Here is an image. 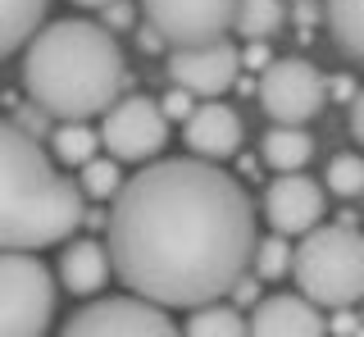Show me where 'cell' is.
Returning a JSON list of instances; mask_svg holds the SVG:
<instances>
[{
	"label": "cell",
	"instance_id": "6da1fadb",
	"mask_svg": "<svg viewBox=\"0 0 364 337\" xmlns=\"http://www.w3.org/2000/svg\"><path fill=\"white\" fill-rule=\"evenodd\" d=\"M109 228V274L132 296L164 310L219 301L255 251V200L210 160H159L119 183Z\"/></svg>",
	"mask_w": 364,
	"mask_h": 337
},
{
	"label": "cell",
	"instance_id": "7a4b0ae2",
	"mask_svg": "<svg viewBox=\"0 0 364 337\" xmlns=\"http://www.w3.org/2000/svg\"><path fill=\"white\" fill-rule=\"evenodd\" d=\"M123 77L128 64L114 32L87 18L46 23L23 46V87L41 114L60 123H87L109 109L123 92Z\"/></svg>",
	"mask_w": 364,
	"mask_h": 337
},
{
	"label": "cell",
	"instance_id": "3957f363",
	"mask_svg": "<svg viewBox=\"0 0 364 337\" xmlns=\"http://www.w3.org/2000/svg\"><path fill=\"white\" fill-rule=\"evenodd\" d=\"M82 192L55 168L32 132L0 119V251H41L73 237Z\"/></svg>",
	"mask_w": 364,
	"mask_h": 337
},
{
	"label": "cell",
	"instance_id": "277c9868",
	"mask_svg": "<svg viewBox=\"0 0 364 337\" xmlns=\"http://www.w3.org/2000/svg\"><path fill=\"white\" fill-rule=\"evenodd\" d=\"M291 274L305 301L318 310H341L355 306L364 291V242L346 223H328V228L301 232V246L291 251Z\"/></svg>",
	"mask_w": 364,
	"mask_h": 337
},
{
	"label": "cell",
	"instance_id": "5b68a950",
	"mask_svg": "<svg viewBox=\"0 0 364 337\" xmlns=\"http://www.w3.org/2000/svg\"><path fill=\"white\" fill-rule=\"evenodd\" d=\"M55 319V278L37 255L0 251V337H46Z\"/></svg>",
	"mask_w": 364,
	"mask_h": 337
},
{
	"label": "cell",
	"instance_id": "8992f818",
	"mask_svg": "<svg viewBox=\"0 0 364 337\" xmlns=\"http://www.w3.org/2000/svg\"><path fill=\"white\" fill-rule=\"evenodd\" d=\"M259 105L273 123L282 128H301L310 123L318 109H323V73L314 69L310 60H269L264 73H259Z\"/></svg>",
	"mask_w": 364,
	"mask_h": 337
},
{
	"label": "cell",
	"instance_id": "52a82bcc",
	"mask_svg": "<svg viewBox=\"0 0 364 337\" xmlns=\"http://www.w3.org/2000/svg\"><path fill=\"white\" fill-rule=\"evenodd\" d=\"M60 337H182L164 306H151L141 296H109L91 301L64 323Z\"/></svg>",
	"mask_w": 364,
	"mask_h": 337
},
{
	"label": "cell",
	"instance_id": "ba28073f",
	"mask_svg": "<svg viewBox=\"0 0 364 337\" xmlns=\"http://www.w3.org/2000/svg\"><path fill=\"white\" fill-rule=\"evenodd\" d=\"M100 141L109 146V160L119 164H146L164 151L168 141V119L159 114V105L151 96H128L114 100L100 123Z\"/></svg>",
	"mask_w": 364,
	"mask_h": 337
},
{
	"label": "cell",
	"instance_id": "9c48e42d",
	"mask_svg": "<svg viewBox=\"0 0 364 337\" xmlns=\"http://www.w3.org/2000/svg\"><path fill=\"white\" fill-rule=\"evenodd\" d=\"M164 73L187 96H223L237 82V73H242V50L228 37L196 41V46H173L164 60Z\"/></svg>",
	"mask_w": 364,
	"mask_h": 337
},
{
	"label": "cell",
	"instance_id": "30bf717a",
	"mask_svg": "<svg viewBox=\"0 0 364 337\" xmlns=\"http://www.w3.org/2000/svg\"><path fill=\"white\" fill-rule=\"evenodd\" d=\"M141 9L164 46H196L232 28V0H141Z\"/></svg>",
	"mask_w": 364,
	"mask_h": 337
},
{
	"label": "cell",
	"instance_id": "8fae6325",
	"mask_svg": "<svg viewBox=\"0 0 364 337\" xmlns=\"http://www.w3.org/2000/svg\"><path fill=\"white\" fill-rule=\"evenodd\" d=\"M264 219L282 237H301L323 219V187L305 173H282L264 192Z\"/></svg>",
	"mask_w": 364,
	"mask_h": 337
},
{
	"label": "cell",
	"instance_id": "7c38bea8",
	"mask_svg": "<svg viewBox=\"0 0 364 337\" xmlns=\"http://www.w3.org/2000/svg\"><path fill=\"white\" fill-rule=\"evenodd\" d=\"M246 337H328V319L314 301L278 291L255 301V314L246 319Z\"/></svg>",
	"mask_w": 364,
	"mask_h": 337
},
{
	"label": "cell",
	"instance_id": "4fadbf2b",
	"mask_svg": "<svg viewBox=\"0 0 364 337\" xmlns=\"http://www.w3.org/2000/svg\"><path fill=\"white\" fill-rule=\"evenodd\" d=\"M182 128H187L191 155H196V160H210V164L237 155V146H242V119H237V109L223 105V100L196 105L187 119H182Z\"/></svg>",
	"mask_w": 364,
	"mask_h": 337
},
{
	"label": "cell",
	"instance_id": "5bb4252c",
	"mask_svg": "<svg viewBox=\"0 0 364 337\" xmlns=\"http://www.w3.org/2000/svg\"><path fill=\"white\" fill-rule=\"evenodd\" d=\"M109 278V255L100 242H73L68 251L60 255V283L68 291H77V296H91V291H100Z\"/></svg>",
	"mask_w": 364,
	"mask_h": 337
},
{
	"label": "cell",
	"instance_id": "9a60e30c",
	"mask_svg": "<svg viewBox=\"0 0 364 337\" xmlns=\"http://www.w3.org/2000/svg\"><path fill=\"white\" fill-rule=\"evenodd\" d=\"M50 0H0V60L28 46V37L41 28Z\"/></svg>",
	"mask_w": 364,
	"mask_h": 337
},
{
	"label": "cell",
	"instance_id": "2e32d148",
	"mask_svg": "<svg viewBox=\"0 0 364 337\" xmlns=\"http://www.w3.org/2000/svg\"><path fill=\"white\" fill-rule=\"evenodd\" d=\"M264 164L269 168H278V173H301L305 164H310V155H314V141H310V132L305 128H273L264 132Z\"/></svg>",
	"mask_w": 364,
	"mask_h": 337
},
{
	"label": "cell",
	"instance_id": "e0dca14e",
	"mask_svg": "<svg viewBox=\"0 0 364 337\" xmlns=\"http://www.w3.org/2000/svg\"><path fill=\"white\" fill-rule=\"evenodd\" d=\"M328 28L346 60L364 55V0H328Z\"/></svg>",
	"mask_w": 364,
	"mask_h": 337
},
{
	"label": "cell",
	"instance_id": "ac0fdd59",
	"mask_svg": "<svg viewBox=\"0 0 364 337\" xmlns=\"http://www.w3.org/2000/svg\"><path fill=\"white\" fill-rule=\"evenodd\" d=\"M182 337H246V319L237 314V306H219V301H205L191 306V319Z\"/></svg>",
	"mask_w": 364,
	"mask_h": 337
},
{
	"label": "cell",
	"instance_id": "d6986e66",
	"mask_svg": "<svg viewBox=\"0 0 364 337\" xmlns=\"http://www.w3.org/2000/svg\"><path fill=\"white\" fill-rule=\"evenodd\" d=\"M232 28L246 41H264L282 28V0H232Z\"/></svg>",
	"mask_w": 364,
	"mask_h": 337
},
{
	"label": "cell",
	"instance_id": "ffe728a7",
	"mask_svg": "<svg viewBox=\"0 0 364 337\" xmlns=\"http://www.w3.org/2000/svg\"><path fill=\"white\" fill-rule=\"evenodd\" d=\"M50 146H55V160H60V164H77V168H82L91 155H96L100 137L87 128V123H60L55 137H50Z\"/></svg>",
	"mask_w": 364,
	"mask_h": 337
},
{
	"label": "cell",
	"instance_id": "44dd1931",
	"mask_svg": "<svg viewBox=\"0 0 364 337\" xmlns=\"http://www.w3.org/2000/svg\"><path fill=\"white\" fill-rule=\"evenodd\" d=\"M328 192L341 196V200H355L364 192V164H360V155H333L328 160Z\"/></svg>",
	"mask_w": 364,
	"mask_h": 337
},
{
	"label": "cell",
	"instance_id": "7402d4cb",
	"mask_svg": "<svg viewBox=\"0 0 364 337\" xmlns=\"http://www.w3.org/2000/svg\"><path fill=\"white\" fill-rule=\"evenodd\" d=\"M250 264H255V278H282V274H287V264H291V242L282 237V232H273V237L255 242Z\"/></svg>",
	"mask_w": 364,
	"mask_h": 337
},
{
	"label": "cell",
	"instance_id": "603a6c76",
	"mask_svg": "<svg viewBox=\"0 0 364 337\" xmlns=\"http://www.w3.org/2000/svg\"><path fill=\"white\" fill-rule=\"evenodd\" d=\"M119 160H100V155H91V160L82 164V187L77 192H87L91 200H109L114 192H119Z\"/></svg>",
	"mask_w": 364,
	"mask_h": 337
},
{
	"label": "cell",
	"instance_id": "cb8c5ba5",
	"mask_svg": "<svg viewBox=\"0 0 364 337\" xmlns=\"http://www.w3.org/2000/svg\"><path fill=\"white\" fill-rule=\"evenodd\" d=\"M191 109H196V100H191L187 92H182V87H173V92H168L164 100H159V114H164V119H173V123H182V119L191 114Z\"/></svg>",
	"mask_w": 364,
	"mask_h": 337
},
{
	"label": "cell",
	"instance_id": "d4e9b609",
	"mask_svg": "<svg viewBox=\"0 0 364 337\" xmlns=\"http://www.w3.org/2000/svg\"><path fill=\"white\" fill-rule=\"evenodd\" d=\"M228 291H232L237 306H255V301H259V278L255 274H237V283L228 287Z\"/></svg>",
	"mask_w": 364,
	"mask_h": 337
},
{
	"label": "cell",
	"instance_id": "484cf974",
	"mask_svg": "<svg viewBox=\"0 0 364 337\" xmlns=\"http://www.w3.org/2000/svg\"><path fill=\"white\" fill-rule=\"evenodd\" d=\"M100 9H105V23H100V28H132V5H128V0H109V5H100Z\"/></svg>",
	"mask_w": 364,
	"mask_h": 337
},
{
	"label": "cell",
	"instance_id": "4316f807",
	"mask_svg": "<svg viewBox=\"0 0 364 337\" xmlns=\"http://www.w3.org/2000/svg\"><path fill=\"white\" fill-rule=\"evenodd\" d=\"M355 306H341L333 310V323H328V333L333 337H360V323H355V314H350Z\"/></svg>",
	"mask_w": 364,
	"mask_h": 337
},
{
	"label": "cell",
	"instance_id": "83f0119b",
	"mask_svg": "<svg viewBox=\"0 0 364 337\" xmlns=\"http://www.w3.org/2000/svg\"><path fill=\"white\" fill-rule=\"evenodd\" d=\"M242 64H250V69H264V64H269V50H264V41H250V46L242 50Z\"/></svg>",
	"mask_w": 364,
	"mask_h": 337
},
{
	"label": "cell",
	"instance_id": "f1b7e54d",
	"mask_svg": "<svg viewBox=\"0 0 364 337\" xmlns=\"http://www.w3.org/2000/svg\"><path fill=\"white\" fill-rule=\"evenodd\" d=\"M136 46H141V50H159V46H164V37H159V32L146 23L141 32H136Z\"/></svg>",
	"mask_w": 364,
	"mask_h": 337
},
{
	"label": "cell",
	"instance_id": "f546056e",
	"mask_svg": "<svg viewBox=\"0 0 364 337\" xmlns=\"http://www.w3.org/2000/svg\"><path fill=\"white\" fill-rule=\"evenodd\" d=\"M323 92H333L337 100H350V96H355V87H350V77H333V82H323Z\"/></svg>",
	"mask_w": 364,
	"mask_h": 337
},
{
	"label": "cell",
	"instance_id": "4dcf8cb0",
	"mask_svg": "<svg viewBox=\"0 0 364 337\" xmlns=\"http://www.w3.org/2000/svg\"><path fill=\"white\" fill-rule=\"evenodd\" d=\"M350 132L364 137V100L360 96H350Z\"/></svg>",
	"mask_w": 364,
	"mask_h": 337
},
{
	"label": "cell",
	"instance_id": "1f68e13d",
	"mask_svg": "<svg viewBox=\"0 0 364 337\" xmlns=\"http://www.w3.org/2000/svg\"><path fill=\"white\" fill-rule=\"evenodd\" d=\"M77 5H87V9H100V5H109V0H77Z\"/></svg>",
	"mask_w": 364,
	"mask_h": 337
}]
</instances>
